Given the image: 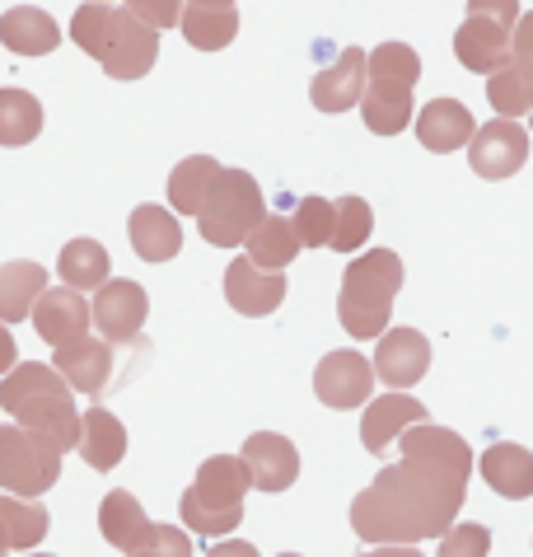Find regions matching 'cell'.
Wrapping results in <instances>:
<instances>
[{
  "instance_id": "603a6c76",
  "label": "cell",
  "mask_w": 533,
  "mask_h": 557,
  "mask_svg": "<svg viewBox=\"0 0 533 557\" xmlns=\"http://www.w3.org/2000/svg\"><path fill=\"white\" fill-rule=\"evenodd\" d=\"M0 42L20 57H47L61 42V28L52 14L38 5H14L0 14Z\"/></svg>"
},
{
  "instance_id": "7c38bea8",
  "label": "cell",
  "mask_w": 533,
  "mask_h": 557,
  "mask_svg": "<svg viewBox=\"0 0 533 557\" xmlns=\"http://www.w3.org/2000/svg\"><path fill=\"white\" fill-rule=\"evenodd\" d=\"M468 160H473V174L492 183L520 174L529 160V132L515 117H492L487 127H473L468 136Z\"/></svg>"
},
{
  "instance_id": "2e32d148",
  "label": "cell",
  "mask_w": 533,
  "mask_h": 557,
  "mask_svg": "<svg viewBox=\"0 0 533 557\" xmlns=\"http://www.w3.org/2000/svg\"><path fill=\"white\" fill-rule=\"evenodd\" d=\"M370 370L388 389H412L431 370V343L417 329H388V333H380V351H374Z\"/></svg>"
},
{
  "instance_id": "4fadbf2b",
  "label": "cell",
  "mask_w": 533,
  "mask_h": 557,
  "mask_svg": "<svg viewBox=\"0 0 533 557\" xmlns=\"http://www.w3.org/2000/svg\"><path fill=\"white\" fill-rule=\"evenodd\" d=\"M370 389H374V370H370V356H360V351H327L319 370H313V394L337 412L360 408L370 398Z\"/></svg>"
},
{
  "instance_id": "836d02e7",
  "label": "cell",
  "mask_w": 533,
  "mask_h": 557,
  "mask_svg": "<svg viewBox=\"0 0 533 557\" xmlns=\"http://www.w3.org/2000/svg\"><path fill=\"white\" fill-rule=\"evenodd\" d=\"M374 230V211L365 197H337L333 202V235H327V249L337 253H356L360 244L370 239Z\"/></svg>"
},
{
  "instance_id": "5b68a950",
  "label": "cell",
  "mask_w": 533,
  "mask_h": 557,
  "mask_svg": "<svg viewBox=\"0 0 533 557\" xmlns=\"http://www.w3.org/2000/svg\"><path fill=\"white\" fill-rule=\"evenodd\" d=\"M402 286V258L394 249H370L347 262L342 276V296H337V319L351 337H380L388 314H394Z\"/></svg>"
},
{
  "instance_id": "e0dca14e",
  "label": "cell",
  "mask_w": 533,
  "mask_h": 557,
  "mask_svg": "<svg viewBox=\"0 0 533 557\" xmlns=\"http://www.w3.org/2000/svg\"><path fill=\"white\" fill-rule=\"evenodd\" d=\"M28 319H34V329L47 347H61L89 329V305L80 290H71V286H47L34 300V309H28Z\"/></svg>"
},
{
  "instance_id": "d6986e66",
  "label": "cell",
  "mask_w": 533,
  "mask_h": 557,
  "mask_svg": "<svg viewBox=\"0 0 533 557\" xmlns=\"http://www.w3.org/2000/svg\"><path fill=\"white\" fill-rule=\"evenodd\" d=\"M360 89H365V52L360 48H347L333 66L313 75V89L309 99L319 113H347V108L360 103Z\"/></svg>"
},
{
  "instance_id": "1f68e13d",
  "label": "cell",
  "mask_w": 533,
  "mask_h": 557,
  "mask_svg": "<svg viewBox=\"0 0 533 557\" xmlns=\"http://www.w3.org/2000/svg\"><path fill=\"white\" fill-rule=\"evenodd\" d=\"M215 174H221V164H215L211 154H187L174 174H169V207L183 211V215H197Z\"/></svg>"
},
{
  "instance_id": "ab89813d",
  "label": "cell",
  "mask_w": 533,
  "mask_h": 557,
  "mask_svg": "<svg viewBox=\"0 0 533 557\" xmlns=\"http://www.w3.org/2000/svg\"><path fill=\"white\" fill-rule=\"evenodd\" d=\"M14 361H20V347H14V333L5 329V323H0V375H5Z\"/></svg>"
},
{
  "instance_id": "cb8c5ba5",
  "label": "cell",
  "mask_w": 533,
  "mask_h": 557,
  "mask_svg": "<svg viewBox=\"0 0 533 557\" xmlns=\"http://www.w3.org/2000/svg\"><path fill=\"white\" fill-rule=\"evenodd\" d=\"M127 235H132V249L146 258V262H169V258H178V249H183L178 215L164 211V207H154V202L132 211Z\"/></svg>"
},
{
  "instance_id": "44dd1931",
  "label": "cell",
  "mask_w": 533,
  "mask_h": 557,
  "mask_svg": "<svg viewBox=\"0 0 533 557\" xmlns=\"http://www.w3.org/2000/svg\"><path fill=\"white\" fill-rule=\"evenodd\" d=\"M75 450L85 455V463L94 473L117 469L122 455H127V426L117 422L108 408H89L80 417V436H75Z\"/></svg>"
},
{
  "instance_id": "b9f144b4",
  "label": "cell",
  "mask_w": 533,
  "mask_h": 557,
  "mask_svg": "<svg viewBox=\"0 0 533 557\" xmlns=\"http://www.w3.org/2000/svg\"><path fill=\"white\" fill-rule=\"evenodd\" d=\"M193 5H211V10H221V5H234V0H193Z\"/></svg>"
},
{
  "instance_id": "9c48e42d",
  "label": "cell",
  "mask_w": 533,
  "mask_h": 557,
  "mask_svg": "<svg viewBox=\"0 0 533 557\" xmlns=\"http://www.w3.org/2000/svg\"><path fill=\"white\" fill-rule=\"evenodd\" d=\"M515 20H520V0H468V14L454 34V57L468 71L492 75L510 57Z\"/></svg>"
},
{
  "instance_id": "d590c367",
  "label": "cell",
  "mask_w": 533,
  "mask_h": 557,
  "mask_svg": "<svg viewBox=\"0 0 533 557\" xmlns=\"http://www.w3.org/2000/svg\"><path fill=\"white\" fill-rule=\"evenodd\" d=\"M492 548V530L487 524H449L441 534V557H487Z\"/></svg>"
},
{
  "instance_id": "9a60e30c",
  "label": "cell",
  "mask_w": 533,
  "mask_h": 557,
  "mask_svg": "<svg viewBox=\"0 0 533 557\" xmlns=\"http://www.w3.org/2000/svg\"><path fill=\"white\" fill-rule=\"evenodd\" d=\"M57 375L71 384V394H85V398H99L113 380V343H99V337H71V343L57 347Z\"/></svg>"
},
{
  "instance_id": "8992f818",
  "label": "cell",
  "mask_w": 533,
  "mask_h": 557,
  "mask_svg": "<svg viewBox=\"0 0 533 557\" xmlns=\"http://www.w3.org/2000/svg\"><path fill=\"white\" fill-rule=\"evenodd\" d=\"M244 492H248V469L239 455H211L197 469V483L183 492V524L207 539H225L239 530L244 520Z\"/></svg>"
},
{
  "instance_id": "30bf717a",
  "label": "cell",
  "mask_w": 533,
  "mask_h": 557,
  "mask_svg": "<svg viewBox=\"0 0 533 557\" xmlns=\"http://www.w3.org/2000/svg\"><path fill=\"white\" fill-rule=\"evenodd\" d=\"M487 103L500 117L520 122L533 108V14H520L510 34V57L500 61L487 81Z\"/></svg>"
},
{
  "instance_id": "8d00e7d4",
  "label": "cell",
  "mask_w": 533,
  "mask_h": 557,
  "mask_svg": "<svg viewBox=\"0 0 533 557\" xmlns=\"http://www.w3.org/2000/svg\"><path fill=\"white\" fill-rule=\"evenodd\" d=\"M127 557H193V539L174 530V524H150L146 539Z\"/></svg>"
},
{
  "instance_id": "ee69618b",
  "label": "cell",
  "mask_w": 533,
  "mask_h": 557,
  "mask_svg": "<svg viewBox=\"0 0 533 557\" xmlns=\"http://www.w3.org/2000/svg\"><path fill=\"white\" fill-rule=\"evenodd\" d=\"M281 557H300V553H281Z\"/></svg>"
},
{
  "instance_id": "ffe728a7",
  "label": "cell",
  "mask_w": 533,
  "mask_h": 557,
  "mask_svg": "<svg viewBox=\"0 0 533 557\" xmlns=\"http://www.w3.org/2000/svg\"><path fill=\"white\" fill-rule=\"evenodd\" d=\"M473 127L478 122L459 99H431L417 117V141L426 150H435V154H454L459 146H468Z\"/></svg>"
},
{
  "instance_id": "4dcf8cb0",
  "label": "cell",
  "mask_w": 533,
  "mask_h": 557,
  "mask_svg": "<svg viewBox=\"0 0 533 557\" xmlns=\"http://www.w3.org/2000/svg\"><path fill=\"white\" fill-rule=\"evenodd\" d=\"M108 272H113V262H108V249L99 239H71L66 249H61V258H57V276L71 290H80V296L94 290V286H103Z\"/></svg>"
},
{
  "instance_id": "ba28073f",
  "label": "cell",
  "mask_w": 533,
  "mask_h": 557,
  "mask_svg": "<svg viewBox=\"0 0 533 557\" xmlns=\"http://www.w3.org/2000/svg\"><path fill=\"white\" fill-rule=\"evenodd\" d=\"M61 478V450L38 431H24L20 422L0 426V487L10 497L38 502L42 492H52Z\"/></svg>"
},
{
  "instance_id": "d4e9b609",
  "label": "cell",
  "mask_w": 533,
  "mask_h": 557,
  "mask_svg": "<svg viewBox=\"0 0 533 557\" xmlns=\"http://www.w3.org/2000/svg\"><path fill=\"white\" fill-rule=\"evenodd\" d=\"M482 478H487V487L500 492V497L524 502L533 492V455L524 450V445L500 441V445H492V450L482 455Z\"/></svg>"
},
{
  "instance_id": "60d3db41",
  "label": "cell",
  "mask_w": 533,
  "mask_h": 557,
  "mask_svg": "<svg viewBox=\"0 0 533 557\" xmlns=\"http://www.w3.org/2000/svg\"><path fill=\"white\" fill-rule=\"evenodd\" d=\"M360 557H426V553L412 548V544H384V548H370V553H360Z\"/></svg>"
},
{
  "instance_id": "7a4b0ae2",
  "label": "cell",
  "mask_w": 533,
  "mask_h": 557,
  "mask_svg": "<svg viewBox=\"0 0 533 557\" xmlns=\"http://www.w3.org/2000/svg\"><path fill=\"white\" fill-rule=\"evenodd\" d=\"M0 408H5L24 431H38V436H47L61 455L75 450V436H80V412H75L71 384L61 380L52 366H38V361L10 366L5 375H0Z\"/></svg>"
},
{
  "instance_id": "52a82bcc",
  "label": "cell",
  "mask_w": 533,
  "mask_h": 557,
  "mask_svg": "<svg viewBox=\"0 0 533 557\" xmlns=\"http://www.w3.org/2000/svg\"><path fill=\"white\" fill-rule=\"evenodd\" d=\"M262 215H266V202H262L258 178L244 174V169H221L207 188V202L197 211V225H201V239L215 244V249H239Z\"/></svg>"
},
{
  "instance_id": "f6af8a7d",
  "label": "cell",
  "mask_w": 533,
  "mask_h": 557,
  "mask_svg": "<svg viewBox=\"0 0 533 557\" xmlns=\"http://www.w3.org/2000/svg\"><path fill=\"white\" fill-rule=\"evenodd\" d=\"M0 557H10V553H5V548H0Z\"/></svg>"
},
{
  "instance_id": "5bb4252c",
  "label": "cell",
  "mask_w": 533,
  "mask_h": 557,
  "mask_svg": "<svg viewBox=\"0 0 533 557\" xmlns=\"http://www.w3.org/2000/svg\"><path fill=\"white\" fill-rule=\"evenodd\" d=\"M244 469H248V487H258V492H286L295 478H300V450L286 441V436H276V431H258V436H248L244 441Z\"/></svg>"
},
{
  "instance_id": "f35d334b",
  "label": "cell",
  "mask_w": 533,
  "mask_h": 557,
  "mask_svg": "<svg viewBox=\"0 0 533 557\" xmlns=\"http://www.w3.org/2000/svg\"><path fill=\"white\" fill-rule=\"evenodd\" d=\"M207 557H258V548L253 544H244V539H221Z\"/></svg>"
},
{
  "instance_id": "e575fe53",
  "label": "cell",
  "mask_w": 533,
  "mask_h": 557,
  "mask_svg": "<svg viewBox=\"0 0 533 557\" xmlns=\"http://www.w3.org/2000/svg\"><path fill=\"white\" fill-rule=\"evenodd\" d=\"M290 230H295V239H300V249H327V235H333V202L305 197L290 215Z\"/></svg>"
},
{
  "instance_id": "83f0119b",
  "label": "cell",
  "mask_w": 533,
  "mask_h": 557,
  "mask_svg": "<svg viewBox=\"0 0 533 557\" xmlns=\"http://www.w3.org/2000/svg\"><path fill=\"white\" fill-rule=\"evenodd\" d=\"M42 290H47L42 262H5L0 268V323H24Z\"/></svg>"
},
{
  "instance_id": "7bdbcfd3",
  "label": "cell",
  "mask_w": 533,
  "mask_h": 557,
  "mask_svg": "<svg viewBox=\"0 0 533 557\" xmlns=\"http://www.w3.org/2000/svg\"><path fill=\"white\" fill-rule=\"evenodd\" d=\"M28 557H52V553H28Z\"/></svg>"
},
{
  "instance_id": "7402d4cb",
  "label": "cell",
  "mask_w": 533,
  "mask_h": 557,
  "mask_svg": "<svg viewBox=\"0 0 533 557\" xmlns=\"http://www.w3.org/2000/svg\"><path fill=\"white\" fill-rule=\"evenodd\" d=\"M412 422H426V408L421 398H407V394H384L365 408V422H360V441H365L370 455H384V445L398 441L402 426Z\"/></svg>"
},
{
  "instance_id": "484cf974",
  "label": "cell",
  "mask_w": 533,
  "mask_h": 557,
  "mask_svg": "<svg viewBox=\"0 0 533 557\" xmlns=\"http://www.w3.org/2000/svg\"><path fill=\"white\" fill-rule=\"evenodd\" d=\"M47 530H52V520H47V510L28 497H0V548L5 553H28L38 548Z\"/></svg>"
},
{
  "instance_id": "f546056e",
  "label": "cell",
  "mask_w": 533,
  "mask_h": 557,
  "mask_svg": "<svg viewBox=\"0 0 533 557\" xmlns=\"http://www.w3.org/2000/svg\"><path fill=\"white\" fill-rule=\"evenodd\" d=\"M178 28H183V38L193 42L197 52H221V48L234 42V34H239V14H234V5H221V10L187 5L178 14Z\"/></svg>"
},
{
  "instance_id": "8fae6325",
  "label": "cell",
  "mask_w": 533,
  "mask_h": 557,
  "mask_svg": "<svg viewBox=\"0 0 533 557\" xmlns=\"http://www.w3.org/2000/svg\"><path fill=\"white\" fill-rule=\"evenodd\" d=\"M94 290H99V296L89 305V323H99L103 343H140V323L150 314L146 286L127 282V276H108V282Z\"/></svg>"
},
{
  "instance_id": "4316f807",
  "label": "cell",
  "mask_w": 533,
  "mask_h": 557,
  "mask_svg": "<svg viewBox=\"0 0 533 557\" xmlns=\"http://www.w3.org/2000/svg\"><path fill=\"white\" fill-rule=\"evenodd\" d=\"M244 258L253 262V268H266V272H281L286 262L300 258V239H295V230L286 215H262V221L248 230V239H244Z\"/></svg>"
},
{
  "instance_id": "277c9868",
  "label": "cell",
  "mask_w": 533,
  "mask_h": 557,
  "mask_svg": "<svg viewBox=\"0 0 533 557\" xmlns=\"http://www.w3.org/2000/svg\"><path fill=\"white\" fill-rule=\"evenodd\" d=\"M421 81V57L407 42H380L365 52V89L360 113L374 136H398L412 122V89Z\"/></svg>"
},
{
  "instance_id": "ac0fdd59",
  "label": "cell",
  "mask_w": 533,
  "mask_h": 557,
  "mask_svg": "<svg viewBox=\"0 0 533 557\" xmlns=\"http://www.w3.org/2000/svg\"><path fill=\"white\" fill-rule=\"evenodd\" d=\"M225 300L239 309V314L262 319V314H272V309H281V300H286V276L253 268L248 258H234L230 272H225Z\"/></svg>"
},
{
  "instance_id": "3957f363",
  "label": "cell",
  "mask_w": 533,
  "mask_h": 557,
  "mask_svg": "<svg viewBox=\"0 0 533 557\" xmlns=\"http://www.w3.org/2000/svg\"><path fill=\"white\" fill-rule=\"evenodd\" d=\"M71 38L99 61V66L113 75V81H140L154 57H160V34L146 28L127 5H99V0H85L71 20Z\"/></svg>"
},
{
  "instance_id": "74e56055",
  "label": "cell",
  "mask_w": 533,
  "mask_h": 557,
  "mask_svg": "<svg viewBox=\"0 0 533 557\" xmlns=\"http://www.w3.org/2000/svg\"><path fill=\"white\" fill-rule=\"evenodd\" d=\"M127 10H132L146 28H154V34H164V28H174V24H178L183 0H127Z\"/></svg>"
},
{
  "instance_id": "bcb514c9",
  "label": "cell",
  "mask_w": 533,
  "mask_h": 557,
  "mask_svg": "<svg viewBox=\"0 0 533 557\" xmlns=\"http://www.w3.org/2000/svg\"><path fill=\"white\" fill-rule=\"evenodd\" d=\"M99 5H108V0H99Z\"/></svg>"
},
{
  "instance_id": "6da1fadb",
  "label": "cell",
  "mask_w": 533,
  "mask_h": 557,
  "mask_svg": "<svg viewBox=\"0 0 533 557\" xmlns=\"http://www.w3.org/2000/svg\"><path fill=\"white\" fill-rule=\"evenodd\" d=\"M402 459L351 502V530L365 544H421L441 539L468 497L473 450L459 431L412 422L398 431Z\"/></svg>"
},
{
  "instance_id": "f1b7e54d",
  "label": "cell",
  "mask_w": 533,
  "mask_h": 557,
  "mask_svg": "<svg viewBox=\"0 0 533 557\" xmlns=\"http://www.w3.org/2000/svg\"><path fill=\"white\" fill-rule=\"evenodd\" d=\"M150 524L154 520L140 510V502L132 497V492H108L103 506H99V530H103L108 544L122 548V553H132L140 539H146Z\"/></svg>"
},
{
  "instance_id": "d6a6232c",
  "label": "cell",
  "mask_w": 533,
  "mask_h": 557,
  "mask_svg": "<svg viewBox=\"0 0 533 557\" xmlns=\"http://www.w3.org/2000/svg\"><path fill=\"white\" fill-rule=\"evenodd\" d=\"M42 132V103L28 89H0V146H28Z\"/></svg>"
}]
</instances>
